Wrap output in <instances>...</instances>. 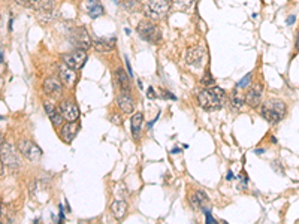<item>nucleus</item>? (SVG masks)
<instances>
[{"label": "nucleus", "mask_w": 299, "mask_h": 224, "mask_svg": "<svg viewBox=\"0 0 299 224\" xmlns=\"http://www.w3.org/2000/svg\"><path fill=\"white\" fill-rule=\"evenodd\" d=\"M59 111L61 114V117H63V120H66V121H76L78 117H79V109H78V106L72 100L63 102L60 105Z\"/></svg>", "instance_id": "obj_10"}, {"label": "nucleus", "mask_w": 299, "mask_h": 224, "mask_svg": "<svg viewBox=\"0 0 299 224\" xmlns=\"http://www.w3.org/2000/svg\"><path fill=\"white\" fill-rule=\"evenodd\" d=\"M0 159L3 162V165H6L8 168L11 169H18L21 166V160H20V154L17 151V148L11 144H5L2 147V151H0Z\"/></svg>", "instance_id": "obj_5"}, {"label": "nucleus", "mask_w": 299, "mask_h": 224, "mask_svg": "<svg viewBox=\"0 0 299 224\" xmlns=\"http://www.w3.org/2000/svg\"><path fill=\"white\" fill-rule=\"evenodd\" d=\"M61 90H63V82L57 79V78H47L45 82H44V91L48 94V96H54L57 97L61 94Z\"/></svg>", "instance_id": "obj_16"}, {"label": "nucleus", "mask_w": 299, "mask_h": 224, "mask_svg": "<svg viewBox=\"0 0 299 224\" xmlns=\"http://www.w3.org/2000/svg\"><path fill=\"white\" fill-rule=\"evenodd\" d=\"M5 145V139H3V135L0 133V151H2V147Z\"/></svg>", "instance_id": "obj_31"}, {"label": "nucleus", "mask_w": 299, "mask_h": 224, "mask_svg": "<svg viewBox=\"0 0 299 224\" xmlns=\"http://www.w3.org/2000/svg\"><path fill=\"white\" fill-rule=\"evenodd\" d=\"M117 103H119V108L121 109V112H124V114H132V112H133L135 103H133L132 97H130L127 93H124V94L119 96Z\"/></svg>", "instance_id": "obj_18"}, {"label": "nucleus", "mask_w": 299, "mask_h": 224, "mask_svg": "<svg viewBox=\"0 0 299 224\" xmlns=\"http://www.w3.org/2000/svg\"><path fill=\"white\" fill-rule=\"evenodd\" d=\"M45 111H47L48 117H50V115H53L54 112L57 111V108L54 106V103H51V102H45Z\"/></svg>", "instance_id": "obj_25"}, {"label": "nucleus", "mask_w": 299, "mask_h": 224, "mask_svg": "<svg viewBox=\"0 0 299 224\" xmlns=\"http://www.w3.org/2000/svg\"><path fill=\"white\" fill-rule=\"evenodd\" d=\"M87 61V53L84 50H75L69 54L63 56V63L67 64L69 67H72L73 70H79Z\"/></svg>", "instance_id": "obj_7"}, {"label": "nucleus", "mask_w": 299, "mask_h": 224, "mask_svg": "<svg viewBox=\"0 0 299 224\" xmlns=\"http://www.w3.org/2000/svg\"><path fill=\"white\" fill-rule=\"evenodd\" d=\"M262 115L266 121L275 124L286 115V103L278 99H271L262 105Z\"/></svg>", "instance_id": "obj_2"}, {"label": "nucleus", "mask_w": 299, "mask_h": 224, "mask_svg": "<svg viewBox=\"0 0 299 224\" xmlns=\"http://www.w3.org/2000/svg\"><path fill=\"white\" fill-rule=\"evenodd\" d=\"M78 130H79V126L75 121H67V124H64L60 130L61 141L66 144H70L75 139V136L78 135Z\"/></svg>", "instance_id": "obj_11"}, {"label": "nucleus", "mask_w": 299, "mask_h": 224, "mask_svg": "<svg viewBox=\"0 0 299 224\" xmlns=\"http://www.w3.org/2000/svg\"><path fill=\"white\" fill-rule=\"evenodd\" d=\"M93 47L99 53H110L116 47V39H108V38H102L101 39V38H96L93 41Z\"/></svg>", "instance_id": "obj_17"}, {"label": "nucleus", "mask_w": 299, "mask_h": 224, "mask_svg": "<svg viewBox=\"0 0 299 224\" xmlns=\"http://www.w3.org/2000/svg\"><path fill=\"white\" fill-rule=\"evenodd\" d=\"M59 78L60 81L66 85V87H73L76 82V73L72 67H69L67 64H61L59 66Z\"/></svg>", "instance_id": "obj_12"}, {"label": "nucleus", "mask_w": 299, "mask_h": 224, "mask_svg": "<svg viewBox=\"0 0 299 224\" xmlns=\"http://www.w3.org/2000/svg\"><path fill=\"white\" fill-rule=\"evenodd\" d=\"M197 102L201 108L207 111H216L220 109L225 105V91L219 87L205 88L197 94Z\"/></svg>", "instance_id": "obj_1"}, {"label": "nucleus", "mask_w": 299, "mask_h": 224, "mask_svg": "<svg viewBox=\"0 0 299 224\" xmlns=\"http://www.w3.org/2000/svg\"><path fill=\"white\" fill-rule=\"evenodd\" d=\"M123 5L126 6V9H130V11H136V8L139 9L138 0H123Z\"/></svg>", "instance_id": "obj_23"}, {"label": "nucleus", "mask_w": 299, "mask_h": 224, "mask_svg": "<svg viewBox=\"0 0 299 224\" xmlns=\"http://www.w3.org/2000/svg\"><path fill=\"white\" fill-rule=\"evenodd\" d=\"M50 120H51V123H53L54 126H60V124L63 123V117H61V114H60L59 109L54 112L53 115H50Z\"/></svg>", "instance_id": "obj_24"}, {"label": "nucleus", "mask_w": 299, "mask_h": 224, "mask_svg": "<svg viewBox=\"0 0 299 224\" xmlns=\"http://www.w3.org/2000/svg\"><path fill=\"white\" fill-rule=\"evenodd\" d=\"M262 93H263V87H262L260 84L253 85V87L247 91V96H245V102H247V105H248V106H251V108H256L257 105H260Z\"/></svg>", "instance_id": "obj_13"}, {"label": "nucleus", "mask_w": 299, "mask_h": 224, "mask_svg": "<svg viewBox=\"0 0 299 224\" xmlns=\"http://www.w3.org/2000/svg\"><path fill=\"white\" fill-rule=\"evenodd\" d=\"M117 75V82H119L120 88L124 91V93H129L130 91V79H129V75H126V72L123 69H119L116 72Z\"/></svg>", "instance_id": "obj_21"}, {"label": "nucleus", "mask_w": 299, "mask_h": 224, "mask_svg": "<svg viewBox=\"0 0 299 224\" xmlns=\"http://www.w3.org/2000/svg\"><path fill=\"white\" fill-rule=\"evenodd\" d=\"M213 82H214V79H213V76H211V75H210V76L207 75V76L204 78V84H213Z\"/></svg>", "instance_id": "obj_29"}, {"label": "nucleus", "mask_w": 299, "mask_h": 224, "mask_svg": "<svg viewBox=\"0 0 299 224\" xmlns=\"http://www.w3.org/2000/svg\"><path fill=\"white\" fill-rule=\"evenodd\" d=\"M72 42L76 45V48H78V50H84V51L93 45V41L90 39V36H88V33H87V30H85L84 27L76 29V30L73 32Z\"/></svg>", "instance_id": "obj_9"}, {"label": "nucleus", "mask_w": 299, "mask_h": 224, "mask_svg": "<svg viewBox=\"0 0 299 224\" xmlns=\"http://www.w3.org/2000/svg\"><path fill=\"white\" fill-rule=\"evenodd\" d=\"M171 8V0H148L145 5V15L150 20H159L168 14Z\"/></svg>", "instance_id": "obj_4"}, {"label": "nucleus", "mask_w": 299, "mask_h": 224, "mask_svg": "<svg viewBox=\"0 0 299 224\" xmlns=\"http://www.w3.org/2000/svg\"><path fill=\"white\" fill-rule=\"evenodd\" d=\"M174 2H177V3L181 5V6H187V5L193 3V0H174Z\"/></svg>", "instance_id": "obj_28"}, {"label": "nucleus", "mask_w": 299, "mask_h": 224, "mask_svg": "<svg viewBox=\"0 0 299 224\" xmlns=\"http://www.w3.org/2000/svg\"><path fill=\"white\" fill-rule=\"evenodd\" d=\"M3 175V162H2V159H0V176Z\"/></svg>", "instance_id": "obj_32"}, {"label": "nucleus", "mask_w": 299, "mask_h": 224, "mask_svg": "<svg viewBox=\"0 0 299 224\" xmlns=\"http://www.w3.org/2000/svg\"><path fill=\"white\" fill-rule=\"evenodd\" d=\"M138 33H139V36L144 41H147L150 44H154V45L162 41V32H160V29L151 20L141 21L139 26H138Z\"/></svg>", "instance_id": "obj_3"}, {"label": "nucleus", "mask_w": 299, "mask_h": 224, "mask_svg": "<svg viewBox=\"0 0 299 224\" xmlns=\"http://www.w3.org/2000/svg\"><path fill=\"white\" fill-rule=\"evenodd\" d=\"M87 12L90 14L91 18H97V17H101L104 14V8H102V5L97 0H88Z\"/></svg>", "instance_id": "obj_22"}, {"label": "nucleus", "mask_w": 299, "mask_h": 224, "mask_svg": "<svg viewBox=\"0 0 299 224\" xmlns=\"http://www.w3.org/2000/svg\"><path fill=\"white\" fill-rule=\"evenodd\" d=\"M15 2L26 8H32L35 11H42V12L50 11L54 5L53 0H15Z\"/></svg>", "instance_id": "obj_14"}, {"label": "nucleus", "mask_w": 299, "mask_h": 224, "mask_svg": "<svg viewBox=\"0 0 299 224\" xmlns=\"http://www.w3.org/2000/svg\"><path fill=\"white\" fill-rule=\"evenodd\" d=\"M204 57H205V51L201 47H193V48H188L187 50V53H185V61L190 66H201L202 61H204Z\"/></svg>", "instance_id": "obj_15"}, {"label": "nucleus", "mask_w": 299, "mask_h": 224, "mask_svg": "<svg viewBox=\"0 0 299 224\" xmlns=\"http://www.w3.org/2000/svg\"><path fill=\"white\" fill-rule=\"evenodd\" d=\"M18 150H20V153H21L27 160H30V162H38V160H41V157H42L41 148H39L35 142H32V141H29V139H21V141L18 142Z\"/></svg>", "instance_id": "obj_6"}, {"label": "nucleus", "mask_w": 299, "mask_h": 224, "mask_svg": "<svg viewBox=\"0 0 299 224\" xmlns=\"http://www.w3.org/2000/svg\"><path fill=\"white\" fill-rule=\"evenodd\" d=\"M190 203L194 209H199L204 214H208L211 211L210 200H208V197L204 191H194L190 197Z\"/></svg>", "instance_id": "obj_8"}, {"label": "nucleus", "mask_w": 299, "mask_h": 224, "mask_svg": "<svg viewBox=\"0 0 299 224\" xmlns=\"http://www.w3.org/2000/svg\"><path fill=\"white\" fill-rule=\"evenodd\" d=\"M142 121H144V115L141 112H136L133 117H132V135L135 139L139 138V132H141V127H142Z\"/></svg>", "instance_id": "obj_20"}, {"label": "nucleus", "mask_w": 299, "mask_h": 224, "mask_svg": "<svg viewBox=\"0 0 299 224\" xmlns=\"http://www.w3.org/2000/svg\"><path fill=\"white\" fill-rule=\"evenodd\" d=\"M147 96H148V97H151V99H154V97H156V94L153 93V88H150V90H148Z\"/></svg>", "instance_id": "obj_30"}, {"label": "nucleus", "mask_w": 299, "mask_h": 224, "mask_svg": "<svg viewBox=\"0 0 299 224\" xmlns=\"http://www.w3.org/2000/svg\"><path fill=\"white\" fill-rule=\"evenodd\" d=\"M111 212H113V215L117 220H121L126 215V212H127V203L124 200H116L111 205Z\"/></svg>", "instance_id": "obj_19"}, {"label": "nucleus", "mask_w": 299, "mask_h": 224, "mask_svg": "<svg viewBox=\"0 0 299 224\" xmlns=\"http://www.w3.org/2000/svg\"><path fill=\"white\" fill-rule=\"evenodd\" d=\"M244 102H245L244 99H241L238 94H235V97H234V105H235L237 108H241V106L244 105Z\"/></svg>", "instance_id": "obj_26"}, {"label": "nucleus", "mask_w": 299, "mask_h": 224, "mask_svg": "<svg viewBox=\"0 0 299 224\" xmlns=\"http://www.w3.org/2000/svg\"><path fill=\"white\" fill-rule=\"evenodd\" d=\"M250 78H251V73H248L247 76H244V78H242V81L238 84V87H245V85L250 82Z\"/></svg>", "instance_id": "obj_27"}]
</instances>
